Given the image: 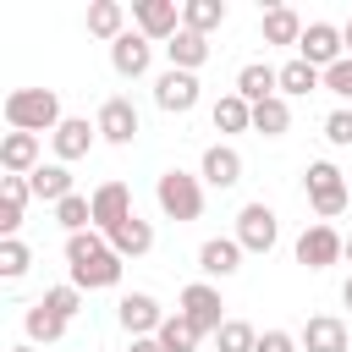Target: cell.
Instances as JSON below:
<instances>
[{"mask_svg": "<svg viewBox=\"0 0 352 352\" xmlns=\"http://www.w3.org/2000/svg\"><path fill=\"white\" fill-rule=\"evenodd\" d=\"M253 352H302V346H297V336H292V330H264Z\"/></svg>", "mask_w": 352, "mask_h": 352, "instance_id": "obj_40", "label": "cell"}, {"mask_svg": "<svg viewBox=\"0 0 352 352\" xmlns=\"http://www.w3.org/2000/svg\"><path fill=\"white\" fill-rule=\"evenodd\" d=\"M88 198H94V231H104V236H110L121 220H132V214H138V209H132V187H126V182H104V187H94Z\"/></svg>", "mask_w": 352, "mask_h": 352, "instance_id": "obj_12", "label": "cell"}, {"mask_svg": "<svg viewBox=\"0 0 352 352\" xmlns=\"http://www.w3.org/2000/svg\"><path fill=\"white\" fill-rule=\"evenodd\" d=\"M286 126H292V104L280 94L264 99V104H253V132L258 138H286Z\"/></svg>", "mask_w": 352, "mask_h": 352, "instance_id": "obj_31", "label": "cell"}, {"mask_svg": "<svg viewBox=\"0 0 352 352\" xmlns=\"http://www.w3.org/2000/svg\"><path fill=\"white\" fill-rule=\"evenodd\" d=\"M94 126H99V138H104V143H116V148H126V143L138 138V104H132L126 94H110V99L99 104V116H94Z\"/></svg>", "mask_w": 352, "mask_h": 352, "instance_id": "obj_11", "label": "cell"}, {"mask_svg": "<svg viewBox=\"0 0 352 352\" xmlns=\"http://www.w3.org/2000/svg\"><path fill=\"white\" fill-rule=\"evenodd\" d=\"M198 176H204V187H236L242 182V154L231 148V143H209L204 148V160H198Z\"/></svg>", "mask_w": 352, "mask_h": 352, "instance_id": "obj_17", "label": "cell"}, {"mask_svg": "<svg viewBox=\"0 0 352 352\" xmlns=\"http://www.w3.org/2000/svg\"><path fill=\"white\" fill-rule=\"evenodd\" d=\"M110 248H116L121 258H143V253L154 248V226H148L143 214H132V220H121V226L110 231Z\"/></svg>", "mask_w": 352, "mask_h": 352, "instance_id": "obj_22", "label": "cell"}, {"mask_svg": "<svg viewBox=\"0 0 352 352\" xmlns=\"http://www.w3.org/2000/svg\"><path fill=\"white\" fill-rule=\"evenodd\" d=\"M346 264H352V236H346Z\"/></svg>", "mask_w": 352, "mask_h": 352, "instance_id": "obj_45", "label": "cell"}, {"mask_svg": "<svg viewBox=\"0 0 352 352\" xmlns=\"http://www.w3.org/2000/svg\"><path fill=\"white\" fill-rule=\"evenodd\" d=\"M132 22H138L143 38L170 44V38L182 33V6H176V0H132Z\"/></svg>", "mask_w": 352, "mask_h": 352, "instance_id": "obj_8", "label": "cell"}, {"mask_svg": "<svg viewBox=\"0 0 352 352\" xmlns=\"http://www.w3.org/2000/svg\"><path fill=\"white\" fill-rule=\"evenodd\" d=\"M209 116H214V132H253V104H248L236 88H231V94H220Z\"/></svg>", "mask_w": 352, "mask_h": 352, "instance_id": "obj_25", "label": "cell"}, {"mask_svg": "<svg viewBox=\"0 0 352 352\" xmlns=\"http://www.w3.org/2000/svg\"><path fill=\"white\" fill-rule=\"evenodd\" d=\"M314 88H324V72L308 60H286L280 66V99H308Z\"/></svg>", "mask_w": 352, "mask_h": 352, "instance_id": "obj_28", "label": "cell"}, {"mask_svg": "<svg viewBox=\"0 0 352 352\" xmlns=\"http://www.w3.org/2000/svg\"><path fill=\"white\" fill-rule=\"evenodd\" d=\"M28 198H33L28 176H0V236H16V226H22V209H28Z\"/></svg>", "mask_w": 352, "mask_h": 352, "instance_id": "obj_21", "label": "cell"}, {"mask_svg": "<svg viewBox=\"0 0 352 352\" xmlns=\"http://www.w3.org/2000/svg\"><path fill=\"white\" fill-rule=\"evenodd\" d=\"M154 104H160L165 116H187V110L198 104V72H176V66H165V72L154 77Z\"/></svg>", "mask_w": 352, "mask_h": 352, "instance_id": "obj_10", "label": "cell"}, {"mask_svg": "<svg viewBox=\"0 0 352 352\" xmlns=\"http://www.w3.org/2000/svg\"><path fill=\"white\" fill-rule=\"evenodd\" d=\"M50 143H55V165H72V160H82V154L99 143V126H94L88 116H66V121L50 132Z\"/></svg>", "mask_w": 352, "mask_h": 352, "instance_id": "obj_14", "label": "cell"}, {"mask_svg": "<svg viewBox=\"0 0 352 352\" xmlns=\"http://www.w3.org/2000/svg\"><path fill=\"white\" fill-rule=\"evenodd\" d=\"M341 44H346V55H352V22H346V28H341Z\"/></svg>", "mask_w": 352, "mask_h": 352, "instance_id": "obj_43", "label": "cell"}, {"mask_svg": "<svg viewBox=\"0 0 352 352\" xmlns=\"http://www.w3.org/2000/svg\"><path fill=\"white\" fill-rule=\"evenodd\" d=\"M11 352H38V346H33V341H22V346H11Z\"/></svg>", "mask_w": 352, "mask_h": 352, "instance_id": "obj_44", "label": "cell"}, {"mask_svg": "<svg viewBox=\"0 0 352 352\" xmlns=\"http://www.w3.org/2000/svg\"><path fill=\"white\" fill-rule=\"evenodd\" d=\"M104 248H110L104 231H77V236H66V264H77V258H88V253H104Z\"/></svg>", "mask_w": 352, "mask_h": 352, "instance_id": "obj_37", "label": "cell"}, {"mask_svg": "<svg viewBox=\"0 0 352 352\" xmlns=\"http://www.w3.org/2000/svg\"><path fill=\"white\" fill-rule=\"evenodd\" d=\"M88 33L104 38V44H116V38L126 33V6H121V0H94V6H88Z\"/></svg>", "mask_w": 352, "mask_h": 352, "instance_id": "obj_23", "label": "cell"}, {"mask_svg": "<svg viewBox=\"0 0 352 352\" xmlns=\"http://www.w3.org/2000/svg\"><path fill=\"white\" fill-rule=\"evenodd\" d=\"M165 55H170V66H176V72H198V66L209 60V38H204V33H187V28H182V33H176V38L165 44Z\"/></svg>", "mask_w": 352, "mask_h": 352, "instance_id": "obj_27", "label": "cell"}, {"mask_svg": "<svg viewBox=\"0 0 352 352\" xmlns=\"http://www.w3.org/2000/svg\"><path fill=\"white\" fill-rule=\"evenodd\" d=\"M346 258V236L330 226V220H314L302 236H297V264L302 270H330V264H341Z\"/></svg>", "mask_w": 352, "mask_h": 352, "instance_id": "obj_5", "label": "cell"}, {"mask_svg": "<svg viewBox=\"0 0 352 352\" xmlns=\"http://www.w3.org/2000/svg\"><path fill=\"white\" fill-rule=\"evenodd\" d=\"M126 352H165L154 336H138V341H126Z\"/></svg>", "mask_w": 352, "mask_h": 352, "instance_id": "obj_41", "label": "cell"}, {"mask_svg": "<svg viewBox=\"0 0 352 352\" xmlns=\"http://www.w3.org/2000/svg\"><path fill=\"white\" fill-rule=\"evenodd\" d=\"M236 242H242V253H270V248L280 242V214H275L270 204H242V214H236Z\"/></svg>", "mask_w": 352, "mask_h": 352, "instance_id": "obj_6", "label": "cell"}, {"mask_svg": "<svg viewBox=\"0 0 352 352\" xmlns=\"http://www.w3.org/2000/svg\"><path fill=\"white\" fill-rule=\"evenodd\" d=\"M28 187H33V198L60 204V198H72V170H66V165H38V170L28 176Z\"/></svg>", "mask_w": 352, "mask_h": 352, "instance_id": "obj_30", "label": "cell"}, {"mask_svg": "<svg viewBox=\"0 0 352 352\" xmlns=\"http://www.w3.org/2000/svg\"><path fill=\"white\" fill-rule=\"evenodd\" d=\"M55 226H60L66 236H77V231H94V198H82V192L60 198V204H55Z\"/></svg>", "mask_w": 352, "mask_h": 352, "instance_id": "obj_32", "label": "cell"}, {"mask_svg": "<svg viewBox=\"0 0 352 352\" xmlns=\"http://www.w3.org/2000/svg\"><path fill=\"white\" fill-rule=\"evenodd\" d=\"M0 170L6 176H33L38 170V138L33 132H6L0 138Z\"/></svg>", "mask_w": 352, "mask_h": 352, "instance_id": "obj_20", "label": "cell"}, {"mask_svg": "<svg viewBox=\"0 0 352 352\" xmlns=\"http://www.w3.org/2000/svg\"><path fill=\"white\" fill-rule=\"evenodd\" d=\"M110 66H116V77H148V66H154V38L121 33V38L110 44Z\"/></svg>", "mask_w": 352, "mask_h": 352, "instance_id": "obj_16", "label": "cell"}, {"mask_svg": "<svg viewBox=\"0 0 352 352\" xmlns=\"http://www.w3.org/2000/svg\"><path fill=\"white\" fill-rule=\"evenodd\" d=\"M116 319H121V330L138 341V336H160V324H165V308H160L148 292H126V297L116 302Z\"/></svg>", "mask_w": 352, "mask_h": 352, "instance_id": "obj_13", "label": "cell"}, {"mask_svg": "<svg viewBox=\"0 0 352 352\" xmlns=\"http://www.w3.org/2000/svg\"><path fill=\"white\" fill-rule=\"evenodd\" d=\"M236 94H242L248 104L275 99V94H280V66H270V60H248V66L236 72Z\"/></svg>", "mask_w": 352, "mask_h": 352, "instance_id": "obj_19", "label": "cell"}, {"mask_svg": "<svg viewBox=\"0 0 352 352\" xmlns=\"http://www.w3.org/2000/svg\"><path fill=\"white\" fill-rule=\"evenodd\" d=\"M154 341H160L165 352H198V341H204V336H198L182 314H165V324H160V336H154Z\"/></svg>", "mask_w": 352, "mask_h": 352, "instance_id": "obj_33", "label": "cell"}, {"mask_svg": "<svg viewBox=\"0 0 352 352\" xmlns=\"http://www.w3.org/2000/svg\"><path fill=\"white\" fill-rule=\"evenodd\" d=\"M66 121V110H60V94L55 88H11L6 94V126L11 132H55Z\"/></svg>", "mask_w": 352, "mask_h": 352, "instance_id": "obj_1", "label": "cell"}, {"mask_svg": "<svg viewBox=\"0 0 352 352\" xmlns=\"http://www.w3.org/2000/svg\"><path fill=\"white\" fill-rule=\"evenodd\" d=\"M182 28L209 38L214 28H226V0H182Z\"/></svg>", "mask_w": 352, "mask_h": 352, "instance_id": "obj_26", "label": "cell"}, {"mask_svg": "<svg viewBox=\"0 0 352 352\" xmlns=\"http://www.w3.org/2000/svg\"><path fill=\"white\" fill-rule=\"evenodd\" d=\"M66 270H72V286H77V292H110V286H121L126 258H121L116 248H104V253H88V258L66 264Z\"/></svg>", "mask_w": 352, "mask_h": 352, "instance_id": "obj_7", "label": "cell"}, {"mask_svg": "<svg viewBox=\"0 0 352 352\" xmlns=\"http://www.w3.org/2000/svg\"><path fill=\"white\" fill-rule=\"evenodd\" d=\"M341 55H346V44H341V28H336V22H308V28H302L297 60H308V66L330 72V66H336Z\"/></svg>", "mask_w": 352, "mask_h": 352, "instance_id": "obj_9", "label": "cell"}, {"mask_svg": "<svg viewBox=\"0 0 352 352\" xmlns=\"http://www.w3.org/2000/svg\"><path fill=\"white\" fill-rule=\"evenodd\" d=\"M28 264H33L28 242H22V236H0V275H6V280H22Z\"/></svg>", "mask_w": 352, "mask_h": 352, "instance_id": "obj_35", "label": "cell"}, {"mask_svg": "<svg viewBox=\"0 0 352 352\" xmlns=\"http://www.w3.org/2000/svg\"><path fill=\"white\" fill-rule=\"evenodd\" d=\"M302 192H308V204H314L319 220H336V214L352 209V187H346V176H341L330 160H314V165L302 170Z\"/></svg>", "mask_w": 352, "mask_h": 352, "instance_id": "obj_3", "label": "cell"}, {"mask_svg": "<svg viewBox=\"0 0 352 352\" xmlns=\"http://www.w3.org/2000/svg\"><path fill=\"white\" fill-rule=\"evenodd\" d=\"M176 314L198 330V336H214L220 324H226V302H220V286L214 280H192V286H182V297H176Z\"/></svg>", "mask_w": 352, "mask_h": 352, "instance_id": "obj_4", "label": "cell"}, {"mask_svg": "<svg viewBox=\"0 0 352 352\" xmlns=\"http://www.w3.org/2000/svg\"><path fill=\"white\" fill-rule=\"evenodd\" d=\"M258 33H264V44H302V16L292 6H270Z\"/></svg>", "mask_w": 352, "mask_h": 352, "instance_id": "obj_24", "label": "cell"}, {"mask_svg": "<svg viewBox=\"0 0 352 352\" xmlns=\"http://www.w3.org/2000/svg\"><path fill=\"white\" fill-rule=\"evenodd\" d=\"M22 330H28V341H33V346H55V341L66 336V319H60V314H50L44 302H33V308L22 314Z\"/></svg>", "mask_w": 352, "mask_h": 352, "instance_id": "obj_29", "label": "cell"}, {"mask_svg": "<svg viewBox=\"0 0 352 352\" xmlns=\"http://www.w3.org/2000/svg\"><path fill=\"white\" fill-rule=\"evenodd\" d=\"M297 346L302 352H352V336L336 314H314L302 330H297Z\"/></svg>", "mask_w": 352, "mask_h": 352, "instance_id": "obj_15", "label": "cell"}, {"mask_svg": "<svg viewBox=\"0 0 352 352\" xmlns=\"http://www.w3.org/2000/svg\"><path fill=\"white\" fill-rule=\"evenodd\" d=\"M198 270H204L209 280L236 275V270H242V242H236V236H209V242L198 248Z\"/></svg>", "mask_w": 352, "mask_h": 352, "instance_id": "obj_18", "label": "cell"}, {"mask_svg": "<svg viewBox=\"0 0 352 352\" xmlns=\"http://www.w3.org/2000/svg\"><path fill=\"white\" fill-rule=\"evenodd\" d=\"M341 302H346V308H352V275H346V280H341Z\"/></svg>", "mask_w": 352, "mask_h": 352, "instance_id": "obj_42", "label": "cell"}, {"mask_svg": "<svg viewBox=\"0 0 352 352\" xmlns=\"http://www.w3.org/2000/svg\"><path fill=\"white\" fill-rule=\"evenodd\" d=\"M324 88H330L341 104H352V55H341V60L324 72Z\"/></svg>", "mask_w": 352, "mask_h": 352, "instance_id": "obj_39", "label": "cell"}, {"mask_svg": "<svg viewBox=\"0 0 352 352\" xmlns=\"http://www.w3.org/2000/svg\"><path fill=\"white\" fill-rule=\"evenodd\" d=\"M38 302H44V308H50V314H60V319H66V324H72V319H77V308H82V292H77V286H72V280H66V286H50V292H44V297H38Z\"/></svg>", "mask_w": 352, "mask_h": 352, "instance_id": "obj_36", "label": "cell"}, {"mask_svg": "<svg viewBox=\"0 0 352 352\" xmlns=\"http://www.w3.org/2000/svg\"><path fill=\"white\" fill-rule=\"evenodd\" d=\"M324 143H330V148H352V110H346V104L324 116Z\"/></svg>", "mask_w": 352, "mask_h": 352, "instance_id": "obj_38", "label": "cell"}, {"mask_svg": "<svg viewBox=\"0 0 352 352\" xmlns=\"http://www.w3.org/2000/svg\"><path fill=\"white\" fill-rule=\"evenodd\" d=\"M154 204H160V214H165V220H176V226L198 220V214H204V176H192V170L170 165V170L154 182Z\"/></svg>", "mask_w": 352, "mask_h": 352, "instance_id": "obj_2", "label": "cell"}, {"mask_svg": "<svg viewBox=\"0 0 352 352\" xmlns=\"http://www.w3.org/2000/svg\"><path fill=\"white\" fill-rule=\"evenodd\" d=\"M214 346H220V352H253V346H258V330H253L248 319H226V324L214 330Z\"/></svg>", "mask_w": 352, "mask_h": 352, "instance_id": "obj_34", "label": "cell"}]
</instances>
